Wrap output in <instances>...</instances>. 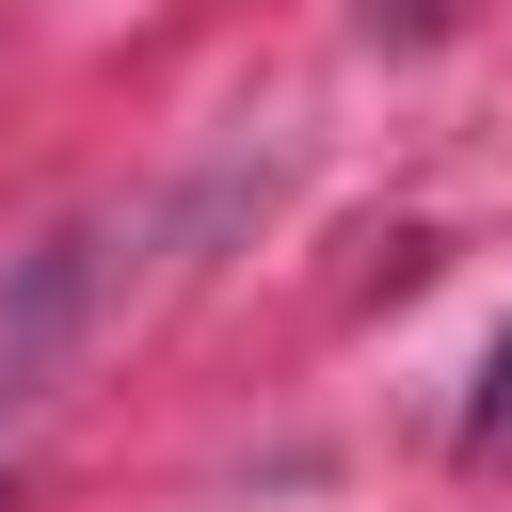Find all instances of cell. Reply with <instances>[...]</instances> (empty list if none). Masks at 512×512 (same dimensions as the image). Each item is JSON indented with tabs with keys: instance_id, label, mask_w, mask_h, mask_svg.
<instances>
[{
	"instance_id": "cell-1",
	"label": "cell",
	"mask_w": 512,
	"mask_h": 512,
	"mask_svg": "<svg viewBox=\"0 0 512 512\" xmlns=\"http://www.w3.org/2000/svg\"><path fill=\"white\" fill-rule=\"evenodd\" d=\"M80 304H96V224H64V240H32V256H16V288H0V416H16V400H48V368H64Z\"/></svg>"
},
{
	"instance_id": "cell-2",
	"label": "cell",
	"mask_w": 512,
	"mask_h": 512,
	"mask_svg": "<svg viewBox=\"0 0 512 512\" xmlns=\"http://www.w3.org/2000/svg\"><path fill=\"white\" fill-rule=\"evenodd\" d=\"M464 464H512V320L480 352V400H464Z\"/></svg>"
}]
</instances>
